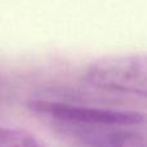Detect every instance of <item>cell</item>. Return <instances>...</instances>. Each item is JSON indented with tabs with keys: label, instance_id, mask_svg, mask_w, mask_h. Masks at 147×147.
I'll list each match as a JSON object with an SVG mask.
<instances>
[{
	"label": "cell",
	"instance_id": "7a4b0ae2",
	"mask_svg": "<svg viewBox=\"0 0 147 147\" xmlns=\"http://www.w3.org/2000/svg\"><path fill=\"white\" fill-rule=\"evenodd\" d=\"M83 81L102 90L147 97V53L101 57L85 69Z\"/></svg>",
	"mask_w": 147,
	"mask_h": 147
},
{
	"label": "cell",
	"instance_id": "277c9868",
	"mask_svg": "<svg viewBox=\"0 0 147 147\" xmlns=\"http://www.w3.org/2000/svg\"><path fill=\"white\" fill-rule=\"evenodd\" d=\"M0 147H47L32 133L25 129L0 127Z\"/></svg>",
	"mask_w": 147,
	"mask_h": 147
},
{
	"label": "cell",
	"instance_id": "3957f363",
	"mask_svg": "<svg viewBox=\"0 0 147 147\" xmlns=\"http://www.w3.org/2000/svg\"><path fill=\"white\" fill-rule=\"evenodd\" d=\"M80 147H147V137L127 127L63 129Z\"/></svg>",
	"mask_w": 147,
	"mask_h": 147
},
{
	"label": "cell",
	"instance_id": "6da1fadb",
	"mask_svg": "<svg viewBox=\"0 0 147 147\" xmlns=\"http://www.w3.org/2000/svg\"><path fill=\"white\" fill-rule=\"evenodd\" d=\"M28 107L35 114L58 123L63 129L98 127L133 128L145 121V116L133 110L88 106L56 99L35 98L28 102Z\"/></svg>",
	"mask_w": 147,
	"mask_h": 147
}]
</instances>
